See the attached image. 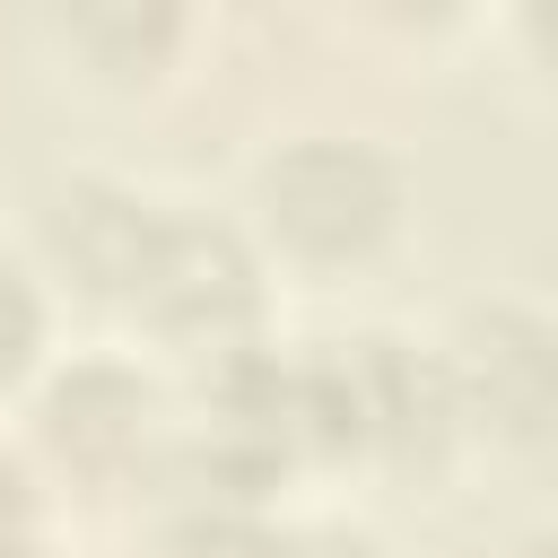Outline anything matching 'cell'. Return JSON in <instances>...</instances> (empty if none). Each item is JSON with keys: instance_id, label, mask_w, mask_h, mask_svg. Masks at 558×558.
Returning a JSON list of instances; mask_svg holds the SVG:
<instances>
[{"instance_id": "obj_10", "label": "cell", "mask_w": 558, "mask_h": 558, "mask_svg": "<svg viewBox=\"0 0 558 558\" xmlns=\"http://www.w3.org/2000/svg\"><path fill=\"white\" fill-rule=\"evenodd\" d=\"M523 35H532V44L558 61V9H532V17H523Z\"/></svg>"}, {"instance_id": "obj_11", "label": "cell", "mask_w": 558, "mask_h": 558, "mask_svg": "<svg viewBox=\"0 0 558 558\" xmlns=\"http://www.w3.org/2000/svg\"><path fill=\"white\" fill-rule=\"evenodd\" d=\"M0 558H52V549H44L35 532H17V541H0Z\"/></svg>"}, {"instance_id": "obj_2", "label": "cell", "mask_w": 558, "mask_h": 558, "mask_svg": "<svg viewBox=\"0 0 558 558\" xmlns=\"http://www.w3.org/2000/svg\"><path fill=\"white\" fill-rule=\"evenodd\" d=\"M445 401H453V436L541 462L558 453V323L523 296H480L453 314L445 349Z\"/></svg>"}, {"instance_id": "obj_8", "label": "cell", "mask_w": 558, "mask_h": 558, "mask_svg": "<svg viewBox=\"0 0 558 558\" xmlns=\"http://www.w3.org/2000/svg\"><path fill=\"white\" fill-rule=\"evenodd\" d=\"M17 532H35V471L0 445V541H17Z\"/></svg>"}, {"instance_id": "obj_4", "label": "cell", "mask_w": 558, "mask_h": 558, "mask_svg": "<svg viewBox=\"0 0 558 558\" xmlns=\"http://www.w3.org/2000/svg\"><path fill=\"white\" fill-rule=\"evenodd\" d=\"M157 384L131 357H70L35 392V436L87 480H122L157 445Z\"/></svg>"}, {"instance_id": "obj_5", "label": "cell", "mask_w": 558, "mask_h": 558, "mask_svg": "<svg viewBox=\"0 0 558 558\" xmlns=\"http://www.w3.org/2000/svg\"><path fill=\"white\" fill-rule=\"evenodd\" d=\"M157 218H166V201L131 192V183H113V174H70V183L44 201V253L61 262L70 288L131 305L140 262H148V244H157Z\"/></svg>"}, {"instance_id": "obj_6", "label": "cell", "mask_w": 558, "mask_h": 558, "mask_svg": "<svg viewBox=\"0 0 558 558\" xmlns=\"http://www.w3.org/2000/svg\"><path fill=\"white\" fill-rule=\"evenodd\" d=\"M44 331H52V296H44V279L0 244V392L44 366Z\"/></svg>"}, {"instance_id": "obj_7", "label": "cell", "mask_w": 558, "mask_h": 558, "mask_svg": "<svg viewBox=\"0 0 558 558\" xmlns=\"http://www.w3.org/2000/svg\"><path fill=\"white\" fill-rule=\"evenodd\" d=\"M78 44H122L131 61H148L157 44H174V17H166V9H148V17H131V9H87V17H78ZM131 61H122V70H131Z\"/></svg>"}, {"instance_id": "obj_9", "label": "cell", "mask_w": 558, "mask_h": 558, "mask_svg": "<svg viewBox=\"0 0 558 558\" xmlns=\"http://www.w3.org/2000/svg\"><path fill=\"white\" fill-rule=\"evenodd\" d=\"M506 558H558V514H549V523H532V532H523Z\"/></svg>"}, {"instance_id": "obj_1", "label": "cell", "mask_w": 558, "mask_h": 558, "mask_svg": "<svg viewBox=\"0 0 558 558\" xmlns=\"http://www.w3.org/2000/svg\"><path fill=\"white\" fill-rule=\"evenodd\" d=\"M410 183L375 140L305 131L253 166V227L296 270H357L401 235Z\"/></svg>"}, {"instance_id": "obj_3", "label": "cell", "mask_w": 558, "mask_h": 558, "mask_svg": "<svg viewBox=\"0 0 558 558\" xmlns=\"http://www.w3.org/2000/svg\"><path fill=\"white\" fill-rule=\"evenodd\" d=\"M131 314L157 340H174V349H209V357L253 349V323H262V244L235 218H183V209H166L157 244L140 262V288H131Z\"/></svg>"}]
</instances>
